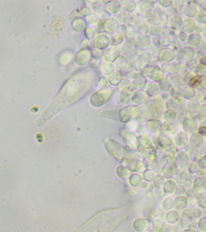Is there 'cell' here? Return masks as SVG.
<instances>
[{
  "mask_svg": "<svg viewBox=\"0 0 206 232\" xmlns=\"http://www.w3.org/2000/svg\"><path fill=\"white\" fill-rule=\"evenodd\" d=\"M201 79L199 77H194L190 81V85L193 87H197L200 83Z\"/></svg>",
  "mask_w": 206,
  "mask_h": 232,
  "instance_id": "cell-1",
  "label": "cell"
},
{
  "mask_svg": "<svg viewBox=\"0 0 206 232\" xmlns=\"http://www.w3.org/2000/svg\"><path fill=\"white\" fill-rule=\"evenodd\" d=\"M200 133L203 134H206V127H202L200 129Z\"/></svg>",
  "mask_w": 206,
  "mask_h": 232,
  "instance_id": "cell-2",
  "label": "cell"
},
{
  "mask_svg": "<svg viewBox=\"0 0 206 232\" xmlns=\"http://www.w3.org/2000/svg\"><path fill=\"white\" fill-rule=\"evenodd\" d=\"M200 63L206 66V58H204L200 60Z\"/></svg>",
  "mask_w": 206,
  "mask_h": 232,
  "instance_id": "cell-3",
  "label": "cell"
}]
</instances>
